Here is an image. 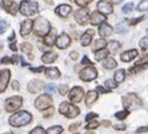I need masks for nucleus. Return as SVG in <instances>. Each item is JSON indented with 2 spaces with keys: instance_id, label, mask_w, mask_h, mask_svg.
I'll list each match as a JSON object with an SVG mask.
<instances>
[{
  "instance_id": "10",
  "label": "nucleus",
  "mask_w": 148,
  "mask_h": 134,
  "mask_svg": "<svg viewBox=\"0 0 148 134\" xmlns=\"http://www.w3.org/2000/svg\"><path fill=\"white\" fill-rule=\"evenodd\" d=\"M68 97H69V100H71V102L77 104L84 98V90L80 86H75V88H72L68 92Z\"/></svg>"
},
{
  "instance_id": "36",
  "label": "nucleus",
  "mask_w": 148,
  "mask_h": 134,
  "mask_svg": "<svg viewBox=\"0 0 148 134\" xmlns=\"http://www.w3.org/2000/svg\"><path fill=\"white\" fill-rule=\"evenodd\" d=\"M106 86H107V89H115V88H117V83L115 81V80H107L106 81Z\"/></svg>"
},
{
  "instance_id": "32",
  "label": "nucleus",
  "mask_w": 148,
  "mask_h": 134,
  "mask_svg": "<svg viewBox=\"0 0 148 134\" xmlns=\"http://www.w3.org/2000/svg\"><path fill=\"white\" fill-rule=\"evenodd\" d=\"M120 48V43L116 41V40H112V41L108 43V51L110 52H115Z\"/></svg>"
},
{
  "instance_id": "62",
  "label": "nucleus",
  "mask_w": 148,
  "mask_h": 134,
  "mask_svg": "<svg viewBox=\"0 0 148 134\" xmlns=\"http://www.w3.org/2000/svg\"><path fill=\"white\" fill-rule=\"evenodd\" d=\"M75 134H77V133H75Z\"/></svg>"
},
{
  "instance_id": "35",
  "label": "nucleus",
  "mask_w": 148,
  "mask_h": 134,
  "mask_svg": "<svg viewBox=\"0 0 148 134\" xmlns=\"http://www.w3.org/2000/svg\"><path fill=\"white\" fill-rule=\"evenodd\" d=\"M139 45H140V48L143 49V51H147V49H148V37L140 39V41H139Z\"/></svg>"
},
{
  "instance_id": "11",
  "label": "nucleus",
  "mask_w": 148,
  "mask_h": 134,
  "mask_svg": "<svg viewBox=\"0 0 148 134\" xmlns=\"http://www.w3.org/2000/svg\"><path fill=\"white\" fill-rule=\"evenodd\" d=\"M55 45L59 49H66L71 45V37H69L67 33H62L59 35L55 40Z\"/></svg>"
},
{
  "instance_id": "28",
  "label": "nucleus",
  "mask_w": 148,
  "mask_h": 134,
  "mask_svg": "<svg viewBox=\"0 0 148 134\" xmlns=\"http://www.w3.org/2000/svg\"><path fill=\"white\" fill-rule=\"evenodd\" d=\"M114 80L117 84H121L124 80H125V70H124V69L116 70V72H115V76H114Z\"/></svg>"
},
{
  "instance_id": "38",
  "label": "nucleus",
  "mask_w": 148,
  "mask_h": 134,
  "mask_svg": "<svg viewBox=\"0 0 148 134\" xmlns=\"http://www.w3.org/2000/svg\"><path fill=\"white\" fill-rule=\"evenodd\" d=\"M29 134H47V131L41 126H36L35 129H32V130L29 131Z\"/></svg>"
},
{
  "instance_id": "2",
  "label": "nucleus",
  "mask_w": 148,
  "mask_h": 134,
  "mask_svg": "<svg viewBox=\"0 0 148 134\" xmlns=\"http://www.w3.org/2000/svg\"><path fill=\"white\" fill-rule=\"evenodd\" d=\"M32 29H34L35 35L44 37L45 35L51 31V24H49V21L47 20V19H44L43 16H39L34 20V27H32Z\"/></svg>"
},
{
  "instance_id": "6",
  "label": "nucleus",
  "mask_w": 148,
  "mask_h": 134,
  "mask_svg": "<svg viewBox=\"0 0 148 134\" xmlns=\"http://www.w3.org/2000/svg\"><path fill=\"white\" fill-rule=\"evenodd\" d=\"M21 105H23V98L20 96H12L5 100V110L10 113L17 112Z\"/></svg>"
},
{
  "instance_id": "8",
  "label": "nucleus",
  "mask_w": 148,
  "mask_h": 134,
  "mask_svg": "<svg viewBox=\"0 0 148 134\" xmlns=\"http://www.w3.org/2000/svg\"><path fill=\"white\" fill-rule=\"evenodd\" d=\"M79 76H80V80H83V81H93L97 77V70L95 66L88 65L83 70H80Z\"/></svg>"
},
{
  "instance_id": "17",
  "label": "nucleus",
  "mask_w": 148,
  "mask_h": 134,
  "mask_svg": "<svg viewBox=\"0 0 148 134\" xmlns=\"http://www.w3.org/2000/svg\"><path fill=\"white\" fill-rule=\"evenodd\" d=\"M71 12H72V8L68 4H62V5L56 7V9H55V14L60 17H68Z\"/></svg>"
},
{
  "instance_id": "31",
  "label": "nucleus",
  "mask_w": 148,
  "mask_h": 134,
  "mask_svg": "<svg viewBox=\"0 0 148 134\" xmlns=\"http://www.w3.org/2000/svg\"><path fill=\"white\" fill-rule=\"evenodd\" d=\"M63 133V127L60 125H56V126H52L47 130V134H62Z\"/></svg>"
},
{
  "instance_id": "58",
  "label": "nucleus",
  "mask_w": 148,
  "mask_h": 134,
  "mask_svg": "<svg viewBox=\"0 0 148 134\" xmlns=\"http://www.w3.org/2000/svg\"><path fill=\"white\" fill-rule=\"evenodd\" d=\"M101 125H104V126H111V122H110V121H103V122H101Z\"/></svg>"
},
{
  "instance_id": "33",
  "label": "nucleus",
  "mask_w": 148,
  "mask_h": 134,
  "mask_svg": "<svg viewBox=\"0 0 148 134\" xmlns=\"http://www.w3.org/2000/svg\"><path fill=\"white\" fill-rule=\"evenodd\" d=\"M128 114H130V110L124 109V110H121V112H117V113L115 114V117H116L117 120H124V118L128 117Z\"/></svg>"
},
{
  "instance_id": "56",
  "label": "nucleus",
  "mask_w": 148,
  "mask_h": 134,
  "mask_svg": "<svg viewBox=\"0 0 148 134\" xmlns=\"http://www.w3.org/2000/svg\"><path fill=\"white\" fill-rule=\"evenodd\" d=\"M69 56H71V59H72V60H76V59H77V57H79V53H77V52H76V51H72V52H71V55H69Z\"/></svg>"
},
{
  "instance_id": "27",
  "label": "nucleus",
  "mask_w": 148,
  "mask_h": 134,
  "mask_svg": "<svg viewBox=\"0 0 148 134\" xmlns=\"http://www.w3.org/2000/svg\"><path fill=\"white\" fill-rule=\"evenodd\" d=\"M103 61V68L104 69H114V68H116V61H115L112 57H106L104 60H101Z\"/></svg>"
},
{
  "instance_id": "52",
  "label": "nucleus",
  "mask_w": 148,
  "mask_h": 134,
  "mask_svg": "<svg viewBox=\"0 0 148 134\" xmlns=\"http://www.w3.org/2000/svg\"><path fill=\"white\" fill-rule=\"evenodd\" d=\"M10 48L11 49H12V51H14V52H16L17 51V48H16V44H15V39H14V40H10Z\"/></svg>"
},
{
  "instance_id": "9",
  "label": "nucleus",
  "mask_w": 148,
  "mask_h": 134,
  "mask_svg": "<svg viewBox=\"0 0 148 134\" xmlns=\"http://www.w3.org/2000/svg\"><path fill=\"white\" fill-rule=\"evenodd\" d=\"M75 20L77 21V24L86 25L87 23H90V12L86 7H82L75 12Z\"/></svg>"
},
{
  "instance_id": "40",
  "label": "nucleus",
  "mask_w": 148,
  "mask_h": 134,
  "mask_svg": "<svg viewBox=\"0 0 148 134\" xmlns=\"http://www.w3.org/2000/svg\"><path fill=\"white\" fill-rule=\"evenodd\" d=\"M75 1L79 7H87L90 3H92V0H75Z\"/></svg>"
},
{
  "instance_id": "61",
  "label": "nucleus",
  "mask_w": 148,
  "mask_h": 134,
  "mask_svg": "<svg viewBox=\"0 0 148 134\" xmlns=\"http://www.w3.org/2000/svg\"><path fill=\"white\" fill-rule=\"evenodd\" d=\"M147 33H148V29H147Z\"/></svg>"
},
{
  "instance_id": "16",
  "label": "nucleus",
  "mask_w": 148,
  "mask_h": 134,
  "mask_svg": "<svg viewBox=\"0 0 148 134\" xmlns=\"http://www.w3.org/2000/svg\"><path fill=\"white\" fill-rule=\"evenodd\" d=\"M104 21H106V15L100 14L99 11H95L90 15V23L92 25H100Z\"/></svg>"
},
{
  "instance_id": "23",
  "label": "nucleus",
  "mask_w": 148,
  "mask_h": 134,
  "mask_svg": "<svg viewBox=\"0 0 148 134\" xmlns=\"http://www.w3.org/2000/svg\"><path fill=\"white\" fill-rule=\"evenodd\" d=\"M55 40H56V32L52 31V29L47 35H45L44 37H43V43H44L47 47H51V45H53Z\"/></svg>"
},
{
  "instance_id": "57",
  "label": "nucleus",
  "mask_w": 148,
  "mask_h": 134,
  "mask_svg": "<svg viewBox=\"0 0 148 134\" xmlns=\"http://www.w3.org/2000/svg\"><path fill=\"white\" fill-rule=\"evenodd\" d=\"M12 88H14L15 90H19V88H20V86H19V83H17V81H12Z\"/></svg>"
},
{
  "instance_id": "5",
  "label": "nucleus",
  "mask_w": 148,
  "mask_h": 134,
  "mask_svg": "<svg viewBox=\"0 0 148 134\" xmlns=\"http://www.w3.org/2000/svg\"><path fill=\"white\" fill-rule=\"evenodd\" d=\"M123 106L125 108V109H132V108H139L141 106V100L139 98L135 93H128L127 96L123 97Z\"/></svg>"
},
{
  "instance_id": "42",
  "label": "nucleus",
  "mask_w": 148,
  "mask_h": 134,
  "mask_svg": "<svg viewBox=\"0 0 148 134\" xmlns=\"http://www.w3.org/2000/svg\"><path fill=\"white\" fill-rule=\"evenodd\" d=\"M132 9H134V4H132V3H128V4H125V5H124L121 11H123L124 14H130Z\"/></svg>"
},
{
  "instance_id": "25",
  "label": "nucleus",
  "mask_w": 148,
  "mask_h": 134,
  "mask_svg": "<svg viewBox=\"0 0 148 134\" xmlns=\"http://www.w3.org/2000/svg\"><path fill=\"white\" fill-rule=\"evenodd\" d=\"M44 72H45V74H47V77L51 80H58L59 77H60V70H59L58 68H55V66L47 68Z\"/></svg>"
},
{
  "instance_id": "12",
  "label": "nucleus",
  "mask_w": 148,
  "mask_h": 134,
  "mask_svg": "<svg viewBox=\"0 0 148 134\" xmlns=\"http://www.w3.org/2000/svg\"><path fill=\"white\" fill-rule=\"evenodd\" d=\"M10 79H11V70L3 69L0 72V93L5 92L8 84H10Z\"/></svg>"
},
{
  "instance_id": "43",
  "label": "nucleus",
  "mask_w": 148,
  "mask_h": 134,
  "mask_svg": "<svg viewBox=\"0 0 148 134\" xmlns=\"http://www.w3.org/2000/svg\"><path fill=\"white\" fill-rule=\"evenodd\" d=\"M43 112H44V117L45 118H49L52 116V114L55 113V110H53V108H48V109H45V110H43Z\"/></svg>"
},
{
  "instance_id": "47",
  "label": "nucleus",
  "mask_w": 148,
  "mask_h": 134,
  "mask_svg": "<svg viewBox=\"0 0 148 134\" xmlns=\"http://www.w3.org/2000/svg\"><path fill=\"white\" fill-rule=\"evenodd\" d=\"M96 117H97L96 113H88V114L86 116V121L88 122V121H91V120H95Z\"/></svg>"
},
{
  "instance_id": "50",
  "label": "nucleus",
  "mask_w": 148,
  "mask_h": 134,
  "mask_svg": "<svg viewBox=\"0 0 148 134\" xmlns=\"http://www.w3.org/2000/svg\"><path fill=\"white\" fill-rule=\"evenodd\" d=\"M29 70L34 73H40L43 70H45V69H44V66H39V68H29Z\"/></svg>"
},
{
  "instance_id": "14",
  "label": "nucleus",
  "mask_w": 148,
  "mask_h": 134,
  "mask_svg": "<svg viewBox=\"0 0 148 134\" xmlns=\"http://www.w3.org/2000/svg\"><path fill=\"white\" fill-rule=\"evenodd\" d=\"M97 11L103 15H111L114 12V8H112V4H111L110 1H107V0H100L99 3H97Z\"/></svg>"
},
{
  "instance_id": "48",
  "label": "nucleus",
  "mask_w": 148,
  "mask_h": 134,
  "mask_svg": "<svg viewBox=\"0 0 148 134\" xmlns=\"http://www.w3.org/2000/svg\"><path fill=\"white\" fill-rule=\"evenodd\" d=\"M82 64H83V65H86V66H88V65H92V62L90 61V59H88L87 56H84V57H83V60H82Z\"/></svg>"
},
{
  "instance_id": "7",
  "label": "nucleus",
  "mask_w": 148,
  "mask_h": 134,
  "mask_svg": "<svg viewBox=\"0 0 148 134\" xmlns=\"http://www.w3.org/2000/svg\"><path fill=\"white\" fill-rule=\"evenodd\" d=\"M52 104H53V100H52V97L47 93V94L39 96L38 98H36V101H35V106H36L38 110H45V109H48V108H51Z\"/></svg>"
},
{
  "instance_id": "30",
  "label": "nucleus",
  "mask_w": 148,
  "mask_h": 134,
  "mask_svg": "<svg viewBox=\"0 0 148 134\" xmlns=\"http://www.w3.org/2000/svg\"><path fill=\"white\" fill-rule=\"evenodd\" d=\"M108 53H110V51L106 49V48L99 49V51H96V53H95V59H96L97 61H101V60H104L106 57H107Z\"/></svg>"
},
{
  "instance_id": "34",
  "label": "nucleus",
  "mask_w": 148,
  "mask_h": 134,
  "mask_svg": "<svg viewBox=\"0 0 148 134\" xmlns=\"http://www.w3.org/2000/svg\"><path fill=\"white\" fill-rule=\"evenodd\" d=\"M99 122H97L96 120H91V121H88V124H87V129H88V130H95V129H96V127H99Z\"/></svg>"
},
{
  "instance_id": "37",
  "label": "nucleus",
  "mask_w": 148,
  "mask_h": 134,
  "mask_svg": "<svg viewBox=\"0 0 148 134\" xmlns=\"http://www.w3.org/2000/svg\"><path fill=\"white\" fill-rule=\"evenodd\" d=\"M68 92H69L68 85H66V84H62V85L59 86V93H60L62 96H66V94H67Z\"/></svg>"
},
{
  "instance_id": "53",
  "label": "nucleus",
  "mask_w": 148,
  "mask_h": 134,
  "mask_svg": "<svg viewBox=\"0 0 148 134\" xmlns=\"http://www.w3.org/2000/svg\"><path fill=\"white\" fill-rule=\"evenodd\" d=\"M145 131H148V126H143V127H139L138 130H136V133L140 134V133H145Z\"/></svg>"
},
{
  "instance_id": "55",
  "label": "nucleus",
  "mask_w": 148,
  "mask_h": 134,
  "mask_svg": "<svg viewBox=\"0 0 148 134\" xmlns=\"http://www.w3.org/2000/svg\"><path fill=\"white\" fill-rule=\"evenodd\" d=\"M79 126H80V122H76V124H72L71 126H69V130L73 131V130H76V129H77Z\"/></svg>"
},
{
  "instance_id": "19",
  "label": "nucleus",
  "mask_w": 148,
  "mask_h": 134,
  "mask_svg": "<svg viewBox=\"0 0 148 134\" xmlns=\"http://www.w3.org/2000/svg\"><path fill=\"white\" fill-rule=\"evenodd\" d=\"M112 27L111 25H108L107 23H101V24L99 25V35L101 36V37H108V36H111L112 35Z\"/></svg>"
},
{
  "instance_id": "22",
  "label": "nucleus",
  "mask_w": 148,
  "mask_h": 134,
  "mask_svg": "<svg viewBox=\"0 0 148 134\" xmlns=\"http://www.w3.org/2000/svg\"><path fill=\"white\" fill-rule=\"evenodd\" d=\"M92 36H93V31H92V29H88L86 33L82 35V37H80V43H82L83 47H88V45L91 44Z\"/></svg>"
},
{
  "instance_id": "3",
  "label": "nucleus",
  "mask_w": 148,
  "mask_h": 134,
  "mask_svg": "<svg viewBox=\"0 0 148 134\" xmlns=\"http://www.w3.org/2000/svg\"><path fill=\"white\" fill-rule=\"evenodd\" d=\"M38 11H39V5L34 0H24V1H21L20 5H19V12L27 17H31V16H34V15H36Z\"/></svg>"
},
{
  "instance_id": "51",
  "label": "nucleus",
  "mask_w": 148,
  "mask_h": 134,
  "mask_svg": "<svg viewBox=\"0 0 148 134\" xmlns=\"http://www.w3.org/2000/svg\"><path fill=\"white\" fill-rule=\"evenodd\" d=\"M114 127H115V129H116V130H124V129H125V127H127V126H125V125H124V124H116Z\"/></svg>"
},
{
  "instance_id": "13",
  "label": "nucleus",
  "mask_w": 148,
  "mask_h": 134,
  "mask_svg": "<svg viewBox=\"0 0 148 134\" xmlns=\"http://www.w3.org/2000/svg\"><path fill=\"white\" fill-rule=\"evenodd\" d=\"M1 5L12 16H15L17 14V11H19V7L16 5V3H15L14 0H1Z\"/></svg>"
},
{
  "instance_id": "45",
  "label": "nucleus",
  "mask_w": 148,
  "mask_h": 134,
  "mask_svg": "<svg viewBox=\"0 0 148 134\" xmlns=\"http://www.w3.org/2000/svg\"><path fill=\"white\" fill-rule=\"evenodd\" d=\"M141 20H143V17H138V19H132V20H127V21L130 25H135V24H138V23H140Z\"/></svg>"
},
{
  "instance_id": "18",
  "label": "nucleus",
  "mask_w": 148,
  "mask_h": 134,
  "mask_svg": "<svg viewBox=\"0 0 148 134\" xmlns=\"http://www.w3.org/2000/svg\"><path fill=\"white\" fill-rule=\"evenodd\" d=\"M32 27H34V21L32 20H24L20 25V35L27 37L28 35L32 32Z\"/></svg>"
},
{
  "instance_id": "26",
  "label": "nucleus",
  "mask_w": 148,
  "mask_h": 134,
  "mask_svg": "<svg viewBox=\"0 0 148 134\" xmlns=\"http://www.w3.org/2000/svg\"><path fill=\"white\" fill-rule=\"evenodd\" d=\"M20 49H21L23 53H25V55L28 56V59L34 60V55H32V44H29V43H23V44L20 45Z\"/></svg>"
},
{
  "instance_id": "49",
  "label": "nucleus",
  "mask_w": 148,
  "mask_h": 134,
  "mask_svg": "<svg viewBox=\"0 0 148 134\" xmlns=\"http://www.w3.org/2000/svg\"><path fill=\"white\" fill-rule=\"evenodd\" d=\"M44 88H45V92L48 93V94L49 93H52V92H55V86L51 85V84H49V85H45Z\"/></svg>"
},
{
  "instance_id": "15",
  "label": "nucleus",
  "mask_w": 148,
  "mask_h": 134,
  "mask_svg": "<svg viewBox=\"0 0 148 134\" xmlns=\"http://www.w3.org/2000/svg\"><path fill=\"white\" fill-rule=\"evenodd\" d=\"M43 86H44V83L41 81V80H32L31 83L28 84L27 89L29 93H32V94H35V93H39L41 89H43Z\"/></svg>"
},
{
  "instance_id": "29",
  "label": "nucleus",
  "mask_w": 148,
  "mask_h": 134,
  "mask_svg": "<svg viewBox=\"0 0 148 134\" xmlns=\"http://www.w3.org/2000/svg\"><path fill=\"white\" fill-rule=\"evenodd\" d=\"M106 45H107V41L104 40L103 37L101 39H99V40H96V41L92 44V49L95 52L96 51H99V49H103V48H106Z\"/></svg>"
},
{
  "instance_id": "1",
  "label": "nucleus",
  "mask_w": 148,
  "mask_h": 134,
  "mask_svg": "<svg viewBox=\"0 0 148 134\" xmlns=\"http://www.w3.org/2000/svg\"><path fill=\"white\" fill-rule=\"evenodd\" d=\"M32 121V114L25 112V110H21V112H16L14 116H11L8 122H10L11 126L14 127H21L28 125Z\"/></svg>"
},
{
  "instance_id": "39",
  "label": "nucleus",
  "mask_w": 148,
  "mask_h": 134,
  "mask_svg": "<svg viewBox=\"0 0 148 134\" xmlns=\"http://www.w3.org/2000/svg\"><path fill=\"white\" fill-rule=\"evenodd\" d=\"M138 9L139 11H147L148 9V0H143V1H140L138 5Z\"/></svg>"
},
{
  "instance_id": "60",
  "label": "nucleus",
  "mask_w": 148,
  "mask_h": 134,
  "mask_svg": "<svg viewBox=\"0 0 148 134\" xmlns=\"http://www.w3.org/2000/svg\"><path fill=\"white\" fill-rule=\"evenodd\" d=\"M86 134H93V133H86Z\"/></svg>"
},
{
  "instance_id": "4",
  "label": "nucleus",
  "mask_w": 148,
  "mask_h": 134,
  "mask_svg": "<svg viewBox=\"0 0 148 134\" xmlns=\"http://www.w3.org/2000/svg\"><path fill=\"white\" fill-rule=\"evenodd\" d=\"M59 113L66 116L67 118H75L80 114V109L71 102H62L59 106Z\"/></svg>"
},
{
  "instance_id": "54",
  "label": "nucleus",
  "mask_w": 148,
  "mask_h": 134,
  "mask_svg": "<svg viewBox=\"0 0 148 134\" xmlns=\"http://www.w3.org/2000/svg\"><path fill=\"white\" fill-rule=\"evenodd\" d=\"M96 90L97 92H100V93H107V92H110V89H106V88H103V86H97L96 88Z\"/></svg>"
},
{
  "instance_id": "46",
  "label": "nucleus",
  "mask_w": 148,
  "mask_h": 134,
  "mask_svg": "<svg viewBox=\"0 0 148 134\" xmlns=\"http://www.w3.org/2000/svg\"><path fill=\"white\" fill-rule=\"evenodd\" d=\"M0 62H1V64H12V62H14V60L10 59V57H7V56H4L3 59L0 60Z\"/></svg>"
},
{
  "instance_id": "44",
  "label": "nucleus",
  "mask_w": 148,
  "mask_h": 134,
  "mask_svg": "<svg viewBox=\"0 0 148 134\" xmlns=\"http://www.w3.org/2000/svg\"><path fill=\"white\" fill-rule=\"evenodd\" d=\"M136 64H138V65H144V64H145V65H148V55L144 56V57H143L141 60H139Z\"/></svg>"
},
{
  "instance_id": "24",
  "label": "nucleus",
  "mask_w": 148,
  "mask_h": 134,
  "mask_svg": "<svg viewBox=\"0 0 148 134\" xmlns=\"http://www.w3.org/2000/svg\"><path fill=\"white\" fill-rule=\"evenodd\" d=\"M56 59H58V53H55V52H45L44 55L41 56V61L44 64H52Z\"/></svg>"
},
{
  "instance_id": "20",
  "label": "nucleus",
  "mask_w": 148,
  "mask_h": 134,
  "mask_svg": "<svg viewBox=\"0 0 148 134\" xmlns=\"http://www.w3.org/2000/svg\"><path fill=\"white\" fill-rule=\"evenodd\" d=\"M136 56H138V51H136V49H130V51H125L124 53H121L120 59H121V61H124V62H130V61H132Z\"/></svg>"
},
{
  "instance_id": "41",
  "label": "nucleus",
  "mask_w": 148,
  "mask_h": 134,
  "mask_svg": "<svg viewBox=\"0 0 148 134\" xmlns=\"http://www.w3.org/2000/svg\"><path fill=\"white\" fill-rule=\"evenodd\" d=\"M7 28H8V23H7V21H4V20L0 21V35H3L4 32L7 31Z\"/></svg>"
},
{
  "instance_id": "21",
  "label": "nucleus",
  "mask_w": 148,
  "mask_h": 134,
  "mask_svg": "<svg viewBox=\"0 0 148 134\" xmlns=\"http://www.w3.org/2000/svg\"><path fill=\"white\" fill-rule=\"evenodd\" d=\"M99 98V94H97V90H90V92L86 94V105L87 106H91L97 101Z\"/></svg>"
},
{
  "instance_id": "59",
  "label": "nucleus",
  "mask_w": 148,
  "mask_h": 134,
  "mask_svg": "<svg viewBox=\"0 0 148 134\" xmlns=\"http://www.w3.org/2000/svg\"><path fill=\"white\" fill-rule=\"evenodd\" d=\"M114 4H119V3H121V0H111Z\"/></svg>"
}]
</instances>
